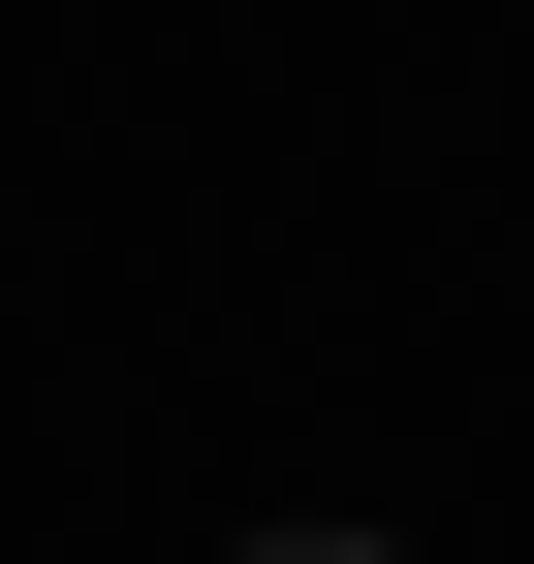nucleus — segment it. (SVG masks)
I'll return each mask as SVG.
<instances>
[{
  "mask_svg": "<svg viewBox=\"0 0 534 564\" xmlns=\"http://www.w3.org/2000/svg\"><path fill=\"white\" fill-rule=\"evenodd\" d=\"M252 564H377V533H252Z\"/></svg>",
  "mask_w": 534,
  "mask_h": 564,
  "instance_id": "1",
  "label": "nucleus"
}]
</instances>
